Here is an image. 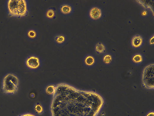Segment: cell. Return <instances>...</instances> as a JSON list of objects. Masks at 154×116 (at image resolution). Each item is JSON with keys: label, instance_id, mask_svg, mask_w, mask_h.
<instances>
[{"label": "cell", "instance_id": "cell-7", "mask_svg": "<svg viewBox=\"0 0 154 116\" xmlns=\"http://www.w3.org/2000/svg\"><path fill=\"white\" fill-rule=\"evenodd\" d=\"M102 14L101 9L96 7H93L91 8L89 12L90 17L94 20H97L100 18Z\"/></svg>", "mask_w": 154, "mask_h": 116}, {"label": "cell", "instance_id": "cell-10", "mask_svg": "<svg viewBox=\"0 0 154 116\" xmlns=\"http://www.w3.org/2000/svg\"><path fill=\"white\" fill-rule=\"evenodd\" d=\"M56 14L55 9L53 8H50L47 10L45 16L47 19L52 20L56 17Z\"/></svg>", "mask_w": 154, "mask_h": 116}, {"label": "cell", "instance_id": "cell-13", "mask_svg": "<svg viewBox=\"0 0 154 116\" xmlns=\"http://www.w3.org/2000/svg\"><path fill=\"white\" fill-rule=\"evenodd\" d=\"M132 60L133 62L136 64H139L142 63L143 61V57L142 55L137 54L132 57Z\"/></svg>", "mask_w": 154, "mask_h": 116}, {"label": "cell", "instance_id": "cell-16", "mask_svg": "<svg viewBox=\"0 0 154 116\" xmlns=\"http://www.w3.org/2000/svg\"><path fill=\"white\" fill-rule=\"evenodd\" d=\"M35 109L36 112L39 114L42 113L43 111V109L42 106L39 104L35 106Z\"/></svg>", "mask_w": 154, "mask_h": 116}, {"label": "cell", "instance_id": "cell-17", "mask_svg": "<svg viewBox=\"0 0 154 116\" xmlns=\"http://www.w3.org/2000/svg\"><path fill=\"white\" fill-rule=\"evenodd\" d=\"M154 36L153 35L149 39V43L150 45H153L154 44Z\"/></svg>", "mask_w": 154, "mask_h": 116}, {"label": "cell", "instance_id": "cell-15", "mask_svg": "<svg viewBox=\"0 0 154 116\" xmlns=\"http://www.w3.org/2000/svg\"><path fill=\"white\" fill-rule=\"evenodd\" d=\"M55 91V87L54 86L51 85L47 88L46 89V93L49 95L53 94Z\"/></svg>", "mask_w": 154, "mask_h": 116}, {"label": "cell", "instance_id": "cell-2", "mask_svg": "<svg viewBox=\"0 0 154 116\" xmlns=\"http://www.w3.org/2000/svg\"><path fill=\"white\" fill-rule=\"evenodd\" d=\"M19 85L18 77L13 74L9 73L3 78L2 89L5 94L13 95L18 92Z\"/></svg>", "mask_w": 154, "mask_h": 116}, {"label": "cell", "instance_id": "cell-3", "mask_svg": "<svg viewBox=\"0 0 154 116\" xmlns=\"http://www.w3.org/2000/svg\"><path fill=\"white\" fill-rule=\"evenodd\" d=\"M142 81L145 87L148 89L154 88V65H147L144 69L142 74Z\"/></svg>", "mask_w": 154, "mask_h": 116}, {"label": "cell", "instance_id": "cell-5", "mask_svg": "<svg viewBox=\"0 0 154 116\" xmlns=\"http://www.w3.org/2000/svg\"><path fill=\"white\" fill-rule=\"evenodd\" d=\"M59 10L62 15H69L73 13L74 8L71 4L63 3L60 6Z\"/></svg>", "mask_w": 154, "mask_h": 116}, {"label": "cell", "instance_id": "cell-6", "mask_svg": "<svg viewBox=\"0 0 154 116\" xmlns=\"http://www.w3.org/2000/svg\"><path fill=\"white\" fill-rule=\"evenodd\" d=\"M144 39L140 35H136L132 38L131 44L132 47L134 48L138 49L144 43Z\"/></svg>", "mask_w": 154, "mask_h": 116}, {"label": "cell", "instance_id": "cell-20", "mask_svg": "<svg viewBox=\"0 0 154 116\" xmlns=\"http://www.w3.org/2000/svg\"><path fill=\"white\" fill-rule=\"evenodd\" d=\"M147 12L146 11H144L142 13V15L145 16L146 15H147Z\"/></svg>", "mask_w": 154, "mask_h": 116}, {"label": "cell", "instance_id": "cell-1", "mask_svg": "<svg viewBox=\"0 0 154 116\" xmlns=\"http://www.w3.org/2000/svg\"><path fill=\"white\" fill-rule=\"evenodd\" d=\"M8 13L12 17L20 18L28 13V2L26 0H9L7 1Z\"/></svg>", "mask_w": 154, "mask_h": 116}, {"label": "cell", "instance_id": "cell-19", "mask_svg": "<svg viewBox=\"0 0 154 116\" xmlns=\"http://www.w3.org/2000/svg\"><path fill=\"white\" fill-rule=\"evenodd\" d=\"M146 116H154V113L153 112H150Z\"/></svg>", "mask_w": 154, "mask_h": 116}, {"label": "cell", "instance_id": "cell-9", "mask_svg": "<svg viewBox=\"0 0 154 116\" xmlns=\"http://www.w3.org/2000/svg\"><path fill=\"white\" fill-rule=\"evenodd\" d=\"M26 36L27 38L30 40H35L37 39L38 36V32L35 29L30 28L27 32Z\"/></svg>", "mask_w": 154, "mask_h": 116}, {"label": "cell", "instance_id": "cell-12", "mask_svg": "<svg viewBox=\"0 0 154 116\" xmlns=\"http://www.w3.org/2000/svg\"><path fill=\"white\" fill-rule=\"evenodd\" d=\"M95 61L94 57L92 55H89L85 57L84 59V63L85 65L88 66L93 65Z\"/></svg>", "mask_w": 154, "mask_h": 116}, {"label": "cell", "instance_id": "cell-18", "mask_svg": "<svg viewBox=\"0 0 154 116\" xmlns=\"http://www.w3.org/2000/svg\"><path fill=\"white\" fill-rule=\"evenodd\" d=\"M19 116H35V115H33L31 114L30 113H26L24 114L21 115H20Z\"/></svg>", "mask_w": 154, "mask_h": 116}, {"label": "cell", "instance_id": "cell-8", "mask_svg": "<svg viewBox=\"0 0 154 116\" xmlns=\"http://www.w3.org/2000/svg\"><path fill=\"white\" fill-rule=\"evenodd\" d=\"M67 40V36L64 34H57L54 37V42L57 45L59 46L64 45L66 42Z\"/></svg>", "mask_w": 154, "mask_h": 116}, {"label": "cell", "instance_id": "cell-4", "mask_svg": "<svg viewBox=\"0 0 154 116\" xmlns=\"http://www.w3.org/2000/svg\"><path fill=\"white\" fill-rule=\"evenodd\" d=\"M27 67L31 69H38L40 64V58L37 56L32 55L28 57L25 61Z\"/></svg>", "mask_w": 154, "mask_h": 116}, {"label": "cell", "instance_id": "cell-14", "mask_svg": "<svg viewBox=\"0 0 154 116\" xmlns=\"http://www.w3.org/2000/svg\"><path fill=\"white\" fill-rule=\"evenodd\" d=\"M112 57L110 54H106L104 56L103 58V61L106 64H109L111 62Z\"/></svg>", "mask_w": 154, "mask_h": 116}, {"label": "cell", "instance_id": "cell-11", "mask_svg": "<svg viewBox=\"0 0 154 116\" xmlns=\"http://www.w3.org/2000/svg\"><path fill=\"white\" fill-rule=\"evenodd\" d=\"M95 50V52L98 54H102L106 52V47L104 44L99 42L96 45Z\"/></svg>", "mask_w": 154, "mask_h": 116}]
</instances>
